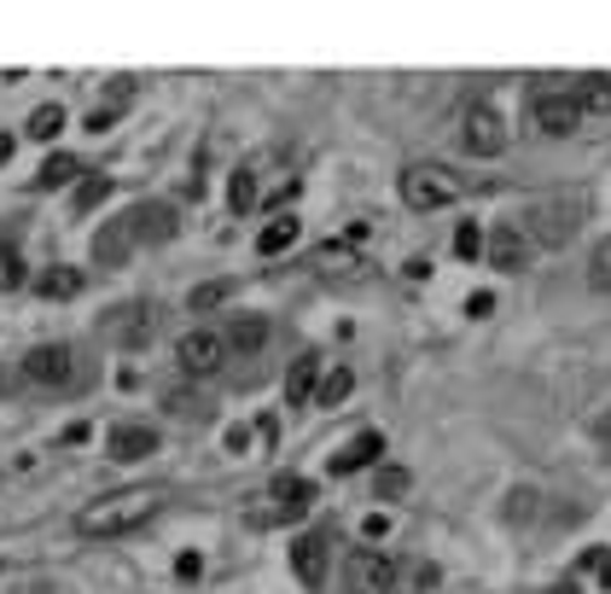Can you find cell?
Instances as JSON below:
<instances>
[{
  "label": "cell",
  "instance_id": "obj_14",
  "mask_svg": "<svg viewBox=\"0 0 611 594\" xmlns=\"http://www.w3.org/2000/svg\"><path fill=\"white\" fill-rule=\"evenodd\" d=\"M379 454H384V432H362V437H350V444L338 449V454H332L327 466L338 472V478H350V472L372 466V461H379Z\"/></svg>",
  "mask_w": 611,
  "mask_h": 594
},
{
  "label": "cell",
  "instance_id": "obj_18",
  "mask_svg": "<svg viewBox=\"0 0 611 594\" xmlns=\"http://www.w3.org/2000/svg\"><path fill=\"white\" fill-rule=\"evenodd\" d=\"M129 216H134V233H140V240H169V233H175V210L169 205H134Z\"/></svg>",
  "mask_w": 611,
  "mask_h": 594
},
{
  "label": "cell",
  "instance_id": "obj_19",
  "mask_svg": "<svg viewBox=\"0 0 611 594\" xmlns=\"http://www.w3.org/2000/svg\"><path fill=\"white\" fill-rule=\"evenodd\" d=\"M297 233H303L297 216H274V222H268V228L257 233V251H262V257H280V251H292V245H297Z\"/></svg>",
  "mask_w": 611,
  "mask_h": 594
},
{
  "label": "cell",
  "instance_id": "obj_36",
  "mask_svg": "<svg viewBox=\"0 0 611 594\" xmlns=\"http://www.w3.org/2000/svg\"><path fill=\"white\" fill-rule=\"evenodd\" d=\"M111 123H117V111H111V106H106V111H94V117H88V129H94V134H106Z\"/></svg>",
  "mask_w": 611,
  "mask_h": 594
},
{
  "label": "cell",
  "instance_id": "obj_23",
  "mask_svg": "<svg viewBox=\"0 0 611 594\" xmlns=\"http://www.w3.org/2000/svg\"><path fill=\"white\" fill-rule=\"evenodd\" d=\"M407 489H414V472L407 466H379V478H372V496L379 501H402Z\"/></svg>",
  "mask_w": 611,
  "mask_h": 594
},
{
  "label": "cell",
  "instance_id": "obj_5",
  "mask_svg": "<svg viewBox=\"0 0 611 594\" xmlns=\"http://www.w3.org/2000/svg\"><path fill=\"white\" fill-rule=\"evenodd\" d=\"M222 362H228V338H222V332H210V327L181 332L175 367L186 373V379H210V373H222Z\"/></svg>",
  "mask_w": 611,
  "mask_h": 594
},
{
  "label": "cell",
  "instance_id": "obj_4",
  "mask_svg": "<svg viewBox=\"0 0 611 594\" xmlns=\"http://www.w3.org/2000/svg\"><path fill=\"white\" fill-rule=\"evenodd\" d=\"M262 501H274V507H250V524H280V519H303L309 513V501H315V484L309 478H297V472H280L274 484H268V496Z\"/></svg>",
  "mask_w": 611,
  "mask_h": 594
},
{
  "label": "cell",
  "instance_id": "obj_2",
  "mask_svg": "<svg viewBox=\"0 0 611 594\" xmlns=\"http://www.w3.org/2000/svg\"><path fill=\"white\" fill-rule=\"evenodd\" d=\"M396 186H402L407 210H449L454 198H461V175L443 169V163H407Z\"/></svg>",
  "mask_w": 611,
  "mask_h": 594
},
{
  "label": "cell",
  "instance_id": "obj_17",
  "mask_svg": "<svg viewBox=\"0 0 611 594\" xmlns=\"http://www.w3.org/2000/svg\"><path fill=\"white\" fill-rule=\"evenodd\" d=\"M222 338H228V355H257L268 344V320L262 315H233Z\"/></svg>",
  "mask_w": 611,
  "mask_h": 594
},
{
  "label": "cell",
  "instance_id": "obj_30",
  "mask_svg": "<svg viewBox=\"0 0 611 594\" xmlns=\"http://www.w3.org/2000/svg\"><path fill=\"white\" fill-rule=\"evenodd\" d=\"M588 280L600 286V292H611V233L600 245H594V257H588Z\"/></svg>",
  "mask_w": 611,
  "mask_h": 594
},
{
  "label": "cell",
  "instance_id": "obj_22",
  "mask_svg": "<svg viewBox=\"0 0 611 594\" xmlns=\"http://www.w3.org/2000/svg\"><path fill=\"white\" fill-rule=\"evenodd\" d=\"M228 298H233V280H204V286H193L186 310H193V315H210V310H222Z\"/></svg>",
  "mask_w": 611,
  "mask_h": 594
},
{
  "label": "cell",
  "instance_id": "obj_31",
  "mask_svg": "<svg viewBox=\"0 0 611 594\" xmlns=\"http://www.w3.org/2000/svg\"><path fill=\"white\" fill-rule=\"evenodd\" d=\"M454 257H484V233H478V222H461L454 228Z\"/></svg>",
  "mask_w": 611,
  "mask_h": 594
},
{
  "label": "cell",
  "instance_id": "obj_3",
  "mask_svg": "<svg viewBox=\"0 0 611 594\" xmlns=\"http://www.w3.org/2000/svg\"><path fill=\"white\" fill-rule=\"evenodd\" d=\"M576 222H583V205H576V198H541V205L524 210V233H530V245H548V251L571 245Z\"/></svg>",
  "mask_w": 611,
  "mask_h": 594
},
{
  "label": "cell",
  "instance_id": "obj_20",
  "mask_svg": "<svg viewBox=\"0 0 611 594\" xmlns=\"http://www.w3.org/2000/svg\"><path fill=\"white\" fill-rule=\"evenodd\" d=\"M76 175H82V163L71 158V151H53V158L41 163V175H36V193H53V186L76 181Z\"/></svg>",
  "mask_w": 611,
  "mask_h": 594
},
{
  "label": "cell",
  "instance_id": "obj_37",
  "mask_svg": "<svg viewBox=\"0 0 611 594\" xmlns=\"http://www.w3.org/2000/svg\"><path fill=\"white\" fill-rule=\"evenodd\" d=\"M12 158V134H0V163H7Z\"/></svg>",
  "mask_w": 611,
  "mask_h": 594
},
{
  "label": "cell",
  "instance_id": "obj_29",
  "mask_svg": "<svg viewBox=\"0 0 611 594\" xmlns=\"http://www.w3.org/2000/svg\"><path fill=\"white\" fill-rule=\"evenodd\" d=\"M29 275H24V257H19V245H0V292H19Z\"/></svg>",
  "mask_w": 611,
  "mask_h": 594
},
{
  "label": "cell",
  "instance_id": "obj_26",
  "mask_svg": "<svg viewBox=\"0 0 611 594\" xmlns=\"http://www.w3.org/2000/svg\"><path fill=\"white\" fill-rule=\"evenodd\" d=\"M228 205H233V216H245L250 205H257V169H233V181H228Z\"/></svg>",
  "mask_w": 611,
  "mask_h": 594
},
{
  "label": "cell",
  "instance_id": "obj_35",
  "mask_svg": "<svg viewBox=\"0 0 611 594\" xmlns=\"http://www.w3.org/2000/svg\"><path fill=\"white\" fill-rule=\"evenodd\" d=\"M175 577H181V583H193V577H204V559H198V554H181V559H175Z\"/></svg>",
  "mask_w": 611,
  "mask_h": 594
},
{
  "label": "cell",
  "instance_id": "obj_24",
  "mask_svg": "<svg viewBox=\"0 0 611 594\" xmlns=\"http://www.w3.org/2000/svg\"><path fill=\"white\" fill-rule=\"evenodd\" d=\"M59 129H64V106H53V99H47V106H36V111H29V123H24L29 141H53Z\"/></svg>",
  "mask_w": 611,
  "mask_h": 594
},
{
  "label": "cell",
  "instance_id": "obj_6",
  "mask_svg": "<svg viewBox=\"0 0 611 594\" xmlns=\"http://www.w3.org/2000/svg\"><path fill=\"white\" fill-rule=\"evenodd\" d=\"M530 123H536V134H553V141H565V134L583 129V106H576L571 88H541V94L530 99Z\"/></svg>",
  "mask_w": 611,
  "mask_h": 594
},
{
  "label": "cell",
  "instance_id": "obj_9",
  "mask_svg": "<svg viewBox=\"0 0 611 594\" xmlns=\"http://www.w3.org/2000/svg\"><path fill=\"white\" fill-rule=\"evenodd\" d=\"M99 332L123 350H140V344H151V332H158V310H151V303H117V310L99 320Z\"/></svg>",
  "mask_w": 611,
  "mask_h": 594
},
{
  "label": "cell",
  "instance_id": "obj_34",
  "mask_svg": "<svg viewBox=\"0 0 611 594\" xmlns=\"http://www.w3.org/2000/svg\"><path fill=\"white\" fill-rule=\"evenodd\" d=\"M466 315H472V320L496 315V298H489V292H472V298H466Z\"/></svg>",
  "mask_w": 611,
  "mask_h": 594
},
{
  "label": "cell",
  "instance_id": "obj_7",
  "mask_svg": "<svg viewBox=\"0 0 611 594\" xmlns=\"http://www.w3.org/2000/svg\"><path fill=\"white\" fill-rule=\"evenodd\" d=\"M461 146L472 151V158H501V151H506V123H501V111L489 106V99L466 106V117H461Z\"/></svg>",
  "mask_w": 611,
  "mask_h": 594
},
{
  "label": "cell",
  "instance_id": "obj_16",
  "mask_svg": "<svg viewBox=\"0 0 611 594\" xmlns=\"http://www.w3.org/2000/svg\"><path fill=\"white\" fill-rule=\"evenodd\" d=\"M106 454L111 461H146V454H158V432L151 426H111Z\"/></svg>",
  "mask_w": 611,
  "mask_h": 594
},
{
  "label": "cell",
  "instance_id": "obj_25",
  "mask_svg": "<svg viewBox=\"0 0 611 594\" xmlns=\"http://www.w3.org/2000/svg\"><path fill=\"white\" fill-rule=\"evenodd\" d=\"M350 390H355V373H350V367H332V373H327V379H320V390H315V402H320V409H338V402H344V397H350Z\"/></svg>",
  "mask_w": 611,
  "mask_h": 594
},
{
  "label": "cell",
  "instance_id": "obj_8",
  "mask_svg": "<svg viewBox=\"0 0 611 594\" xmlns=\"http://www.w3.org/2000/svg\"><path fill=\"white\" fill-rule=\"evenodd\" d=\"M344 577H350V594H396L402 566L390 554H379V548H355L350 566H344Z\"/></svg>",
  "mask_w": 611,
  "mask_h": 594
},
{
  "label": "cell",
  "instance_id": "obj_21",
  "mask_svg": "<svg viewBox=\"0 0 611 594\" xmlns=\"http://www.w3.org/2000/svg\"><path fill=\"white\" fill-rule=\"evenodd\" d=\"M36 292L53 298V303H59V298H76V292H82V268H47V275L36 280Z\"/></svg>",
  "mask_w": 611,
  "mask_h": 594
},
{
  "label": "cell",
  "instance_id": "obj_10",
  "mask_svg": "<svg viewBox=\"0 0 611 594\" xmlns=\"http://www.w3.org/2000/svg\"><path fill=\"white\" fill-rule=\"evenodd\" d=\"M24 379L41 385V390H59L76 379V350L71 344H36L24 355Z\"/></svg>",
  "mask_w": 611,
  "mask_h": 594
},
{
  "label": "cell",
  "instance_id": "obj_12",
  "mask_svg": "<svg viewBox=\"0 0 611 594\" xmlns=\"http://www.w3.org/2000/svg\"><path fill=\"white\" fill-rule=\"evenodd\" d=\"M292 571H297L303 589H320V583H327V536H320V531H303V536L292 542Z\"/></svg>",
  "mask_w": 611,
  "mask_h": 594
},
{
  "label": "cell",
  "instance_id": "obj_32",
  "mask_svg": "<svg viewBox=\"0 0 611 594\" xmlns=\"http://www.w3.org/2000/svg\"><path fill=\"white\" fill-rule=\"evenodd\" d=\"M106 186H111L106 175H94V181H82V193H76V210H94V205H99V198H106Z\"/></svg>",
  "mask_w": 611,
  "mask_h": 594
},
{
  "label": "cell",
  "instance_id": "obj_27",
  "mask_svg": "<svg viewBox=\"0 0 611 594\" xmlns=\"http://www.w3.org/2000/svg\"><path fill=\"white\" fill-rule=\"evenodd\" d=\"M315 268H320V275H355L362 263H355L350 245H320V251H315Z\"/></svg>",
  "mask_w": 611,
  "mask_h": 594
},
{
  "label": "cell",
  "instance_id": "obj_28",
  "mask_svg": "<svg viewBox=\"0 0 611 594\" xmlns=\"http://www.w3.org/2000/svg\"><path fill=\"white\" fill-rule=\"evenodd\" d=\"M576 106H583V117L588 111H611V76H588L583 88H576Z\"/></svg>",
  "mask_w": 611,
  "mask_h": 594
},
{
  "label": "cell",
  "instance_id": "obj_15",
  "mask_svg": "<svg viewBox=\"0 0 611 594\" xmlns=\"http://www.w3.org/2000/svg\"><path fill=\"white\" fill-rule=\"evenodd\" d=\"M140 245V233H134V216H117V222L94 240V263H106V268H117V263H129V251Z\"/></svg>",
  "mask_w": 611,
  "mask_h": 594
},
{
  "label": "cell",
  "instance_id": "obj_33",
  "mask_svg": "<svg viewBox=\"0 0 611 594\" xmlns=\"http://www.w3.org/2000/svg\"><path fill=\"white\" fill-rule=\"evenodd\" d=\"M583 566H588L594 577H600V589H611V554H606V548H594V554L583 559Z\"/></svg>",
  "mask_w": 611,
  "mask_h": 594
},
{
  "label": "cell",
  "instance_id": "obj_1",
  "mask_svg": "<svg viewBox=\"0 0 611 594\" xmlns=\"http://www.w3.org/2000/svg\"><path fill=\"white\" fill-rule=\"evenodd\" d=\"M158 489H146V484H129V489H111V496H99L88 501L76 513V531L82 536H129V531H140L146 519H158Z\"/></svg>",
  "mask_w": 611,
  "mask_h": 594
},
{
  "label": "cell",
  "instance_id": "obj_11",
  "mask_svg": "<svg viewBox=\"0 0 611 594\" xmlns=\"http://www.w3.org/2000/svg\"><path fill=\"white\" fill-rule=\"evenodd\" d=\"M530 251H536V245H530V233H524L518 222H501V228L484 240V257L496 263L501 275H518V268H530Z\"/></svg>",
  "mask_w": 611,
  "mask_h": 594
},
{
  "label": "cell",
  "instance_id": "obj_13",
  "mask_svg": "<svg viewBox=\"0 0 611 594\" xmlns=\"http://www.w3.org/2000/svg\"><path fill=\"white\" fill-rule=\"evenodd\" d=\"M320 379H327V373H320V355L303 350L297 362H292V373H285V402H292V409H309L315 390H320Z\"/></svg>",
  "mask_w": 611,
  "mask_h": 594
}]
</instances>
